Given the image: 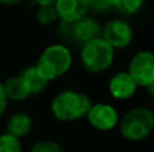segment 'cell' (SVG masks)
Instances as JSON below:
<instances>
[{"label":"cell","mask_w":154,"mask_h":152,"mask_svg":"<svg viewBox=\"0 0 154 152\" xmlns=\"http://www.w3.org/2000/svg\"><path fill=\"white\" fill-rule=\"evenodd\" d=\"M57 0H34V3L39 7H54Z\"/></svg>","instance_id":"cell-20"},{"label":"cell","mask_w":154,"mask_h":152,"mask_svg":"<svg viewBox=\"0 0 154 152\" xmlns=\"http://www.w3.org/2000/svg\"><path fill=\"white\" fill-rule=\"evenodd\" d=\"M22 78L24 80L29 89L30 94H39L46 89L49 81L45 78V75L38 70L37 66H29L20 73Z\"/></svg>","instance_id":"cell-12"},{"label":"cell","mask_w":154,"mask_h":152,"mask_svg":"<svg viewBox=\"0 0 154 152\" xmlns=\"http://www.w3.org/2000/svg\"><path fill=\"white\" fill-rule=\"evenodd\" d=\"M145 4V0H114V5L119 12L125 15L137 13Z\"/></svg>","instance_id":"cell-14"},{"label":"cell","mask_w":154,"mask_h":152,"mask_svg":"<svg viewBox=\"0 0 154 152\" xmlns=\"http://www.w3.org/2000/svg\"><path fill=\"white\" fill-rule=\"evenodd\" d=\"M35 19L41 26H50L58 20V15L54 7H39L35 13Z\"/></svg>","instance_id":"cell-15"},{"label":"cell","mask_w":154,"mask_h":152,"mask_svg":"<svg viewBox=\"0 0 154 152\" xmlns=\"http://www.w3.org/2000/svg\"><path fill=\"white\" fill-rule=\"evenodd\" d=\"M30 152H62V147L53 140H41L32 145Z\"/></svg>","instance_id":"cell-17"},{"label":"cell","mask_w":154,"mask_h":152,"mask_svg":"<svg viewBox=\"0 0 154 152\" xmlns=\"http://www.w3.org/2000/svg\"><path fill=\"white\" fill-rule=\"evenodd\" d=\"M120 135L128 142H141L154 131V113L147 108L130 109L119 118Z\"/></svg>","instance_id":"cell-2"},{"label":"cell","mask_w":154,"mask_h":152,"mask_svg":"<svg viewBox=\"0 0 154 152\" xmlns=\"http://www.w3.org/2000/svg\"><path fill=\"white\" fill-rule=\"evenodd\" d=\"M58 31L62 39L66 40L68 43L80 46L85 45L87 42L96 39L101 35V28L99 23L89 16H84V18L72 22V23L61 22Z\"/></svg>","instance_id":"cell-5"},{"label":"cell","mask_w":154,"mask_h":152,"mask_svg":"<svg viewBox=\"0 0 154 152\" xmlns=\"http://www.w3.org/2000/svg\"><path fill=\"white\" fill-rule=\"evenodd\" d=\"M54 8L60 20L66 23H72L87 16L91 10L89 0H57Z\"/></svg>","instance_id":"cell-9"},{"label":"cell","mask_w":154,"mask_h":152,"mask_svg":"<svg viewBox=\"0 0 154 152\" xmlns=\"http://www.w3.org/2000/svg\"><path fill=\"white\" fill-rule=\"evenodd\" d=\"M0 152H22L20 140L8 133L0 135Z\"/></svg>","instance_id":"cell-16"},{"label":"cell","mask_w":154,"mask_h":152,"mask_svg":"<svg viewBox=\"0 0 154 152\" xmlns=\"http://www.w3.org/2000/svg\"><path fill=\"white\" fill-rule=\"evenodd\" d=\"M115 58V50L101 37L81 46V65L89 73H103L109 69Z\"/></svg>","instance_id":"cell-4"},{"label":"cell","mask_w":154,"mask_h":152,"mask_svg":"<svg viewBox=\"0 0 154 152\" xmlns=\"http://www.w3.org/2000/svg\"><path fill=\"white\" fill-rule=\"evenodd\" d=\"M91 98L79 90H62L51 101V113L60 121L70 123L85 117L89 110Z\"/></svg>","instance_id":"cell-1"},{"label":"cell","mask_w":154,"mask_h":152,"mask_svg":"<svg viewBox=\"0 0 154 152\" xmlns=\"http://www.w3.org/2000/svg\"><path fill=\"white\" fill-rule=\"evenodd\" d=\"M88 123L97 131H111L119 123V115L111 104L97 102L92 104L88 110L87 116Z\"/></svg>","instance_id":"cell-8"},{"label":"cell","mask_w":154,"mask_h":152,"mask_svg":"<svg viewBox=\"0 0 154 152\" xmlns=\"http://www.w3.org/2000/svg\"><path fill=\"white\" fill-rule=\"evenodd\" d=\"M7 104H8L7 94H5V90H4V86H3V83L0 82V116H2L3 113L5 112Z\"/></svg>","instance_id":"cell-19"},{"label":"cell","mask_w":154,"mask_h":152,"mask_svg":"<svg viewBox=\"0 0 154 152\" xmlns=\"http://www.w3.org/2000/svg\"><path fill=\"white\" fill-rule=\"evenodd\" d=\"M127 73L137 86L149 88L154 83V53L146 50L137 53L128 63Z\"/></svg>","instance_id":"cell-6"},{"label":"cell","mask_w":154,"mask_h":152,"mask_svg":"<svg viewBox=\"0 0 154 152\" xmlns=\"http://www.w3.org/2000/svg\"><path fill=\"white\" fill-rule=\"evenodd\" d=\"M3 86H4L8 101L10 100L11 101H23L30 96L27 85L20 74L10 77L5 81V83H3Z\"/></svg>","instance_id":"cell-13"},{"label":"cell","mask_w":154,"mask_h":152,"mask_svg":"<svg viewBox=\"0 0 154 152\" xmlns=\"http://www.w3.org/2000/svg\"><path fill=\"white\" fill-rule=\"evenodd\" d=\"M23 0H0V4H4V5H16L19 3H22Z\"/></svg>","instance_id":"cell-21"},{"label":"cell","mask_w":154,"mask_h":152,"mask_svg":"<svg viewBox=\"0 0 154 152\" xmlns=\"http://www.w3.org/2000/svg\"><path fill=\"white\" fill-rule=\"evenodd\" d=\"M72 62L73 59L69 48L65 45L56 43V45L48 46L41 53L35 66L50 82L66 74L72 67Z\"/></svg>","instance_id":"cell-3"},{"label":"cell","mask_w":154,"mask_h":152,"mask_svg":"<svg viewBox=\"0 0 154 152\" xmlns=\"http://www.w3.org/2000/svg\"><path fill=\"white\" fill-rule=\"evenodd\" d=\"M100 37L115 50V48L127 47L133 40L134 32L127 22L120 20V19H114V20H109L104 24Z\"/></svg>","instance_id":"cell-7"},{"label":"cell","mask_w":154,"mask_h":152,"mask_svg":"<svg viewBox=\"0 0 154 152\" xmlns=\"http://www.w3.org/2000/svg\"><path fill=\"white\" fill-rule=\"evenodd\" d=\"M5 128H7L5 133L11 135V136L16 137V139H20V137L29 135L30 131H31L32 128L31 117L27 113H23V112L15 113V115H12L8 118L7 124H5Z\"/></svg>","instance_id":"cell-11"},{"label":"cell","mask_w":154,"mask_h":152,"mask_svg":"<svg viewBox=\"0 0 154 152\" xmlns=\"http://www.w3.org/2000/svg\"><path fill=\"white\" fill-rule=\"evenodd\" d=\"M149 90H150V94H152V98H153V102H154V83L149 86Z\"/></svg>","instance_id":"cell-22"},{"label":"cell","mask_w":154,"mask_h":152,"mask_svg":"<svg viewBox=\"0 0 154 152\" xmlns=\"http://www.w3.org/2000/svg\"><path fill=\"white\" fill-rule=\"evenodd\" d=\"M114 0H89V7L96 11H107L112 8Z\"/></svg>","instance_id":"cell-18"},{"label":"cell","mask_w":154,"mask_h":152,"mask_svg":"<svg viewBox=\"0 0 154 152\" xmlns=\"http://www.w3.org/2000/svg\"><path fill=\"white\" fill-rule=\"evenodd\" d=\"M137 83L130 77L127 72H119L112 75L108 82V90L114 98L116 100H128L135 94Z\"/></svg>","instance_id":"cell-10"}]
</instances>
